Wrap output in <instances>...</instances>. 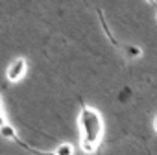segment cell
Returning a JSON list of instances; mask_svg holds the SVG:
<instances>
[{"mask_svg":"<svg viewBox=\"0 0 157 155\" xmlns=\"http://www.w3.org/2000/svg\"><path fill=\"white\" fill-rule=\"evenodd\" d=\"M54 155H74V146L70 142H61L56 146Z\"/></svg>","mask_w":157,"mask_h":155,"instance_id":"277c9868","label":"cell"},{"mask_svg":"<svg viewBox=\"0 0 157 155\" xmlns=\"http://www.w3.org/2000/svg\"><path fill=\"white\" fill-rule=\"evenodd\" d=\"M0 137H2V138H8V140H13V142H19L21 146H24V142H21V138H19L15 127H13L11 124H8V122L0 126Z\"/></svg>","mask_w":157,"mask_h":155,"instance_id":"3957f363","label":"cell"},{"mask_svg":"<svg viewBox=\"0 0 157 155\" xmlns=\"http://www.w3.org/2000/svg\"><path fill=\"white\" fill-rule=\"evenodd\" d=\"M155 19H157V13H155Z\"/></svg>","mask_w":157,"mask_h":155,"instance_id":"ba28073f","label":"cell"},{"mask_svg":"<svg viewBox=\"0 0 157 155\" xmlns=\"http://www.w3.org/2000/svg\"><path fill=\"white\" fill-rule=\"evenodd\" d=\"M6 124V118H4V105H2V100H0V126Z\"/></svg>","mask_w":157,"mask_h":155,"instance_id":"8992f818","label":"cell"},{"mask_svg":"<svg viewBox=\"0 0 157 155\" xmlns=\"http://www.w3.org/2000/svg\"><path fill=\"white\" fill-rule=\"evenodd\" d=\"M78 127H80V146L85 153H94L104 138V118L98 109L82 104L78 115Z\"/></svg>","mask_w":157,"mask_h":155,"instance_id":"6da1fadb","label":"cell"},{"mask_svg":"<svg viewBox=\"0 0 157 155\" xmlns=\"http://www.w3.org/2000/svg\"><path fill=\"white\" fill-rule=\"evenodd\" d=\"M124 52H126V57H129V59H137V57L142 55V48H139L135 44H126Z\"/></svg>","mask_w":157,"mask_h":155,"instance_id":"5b68a950","label":"cell"},{"mask_svg":"<svg viewBox=\"0 0 157 155\" xmlns=\"http://www.w3.org/2000/svg\"><path fill=\"white\" fill-rule=\"evenodd\" d=\"M28 72V61L26 57H15L8 68H6V80L10 83H19L21 80H24V76Z\"/></svg>","mask_w":157,"mask_h":155,"instance_id":"7a4b0ae2","label":"cell"},{"mask_svg":"<svg viewBox=\"0 0 157 155\" xmlns=\"http://www.w3.org/2000/svg\"><path fill=\"white\" fill-rule=\"evenodd\" d=\"M153 131L157 133V115H155V118H153Z\"/></svg>","mask_w":157,"mask_h":155,"instance_id":"52a82bcc","label":"cell"}]
</instances>
